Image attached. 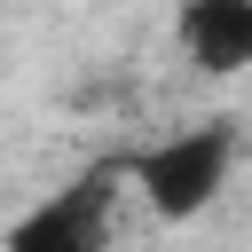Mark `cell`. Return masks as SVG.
Segmentation results:
<instances>
[{
	"instance_id": "obj_2",
	"label": "cell",
	"mask_w": 252,
	"mask_h": 252,
	"mask_svg": "<svg viewBox=\"0 0 252 252\" xmlns=\"http://www.w3.org/2000/svg\"><path fill=\"white\" fill-rule=\"evenodd\" d=\"M118 181H134L126 158H94V165L71 173L63 189H47L32 213H16L8 236H0V252H110V205H118Z\"/></svg>"
},
{
	"instance_id": "obj_1",
	"label": "cell",
	"mask_w": 252,
	"mask_h": 252,
	"mask_svg": "<svg viewBox=\"0 0 252 252\" xmlns=\"http://www.w3.org/2000/svg\"><path fill=\"white\" fill-rule=\"evenodd\" d=\"M228 165H236V134L220 118L213 126H181V134H165V142L126 158V173H134V189H142V205L158 220H197L228 189Z\"/></svg>"
},
{
	"instance_id": "obj_3",
	"label": "cell",
	"mask_w": 252,
	"mask_h": 252,
	"mask_svg": "<svg viewBox=\"0 0 252 252\" xmlns=\"http://www.w3.org/2000/svg\"><path fill=\"white\" fill-rule=\"evenodd\" d=\"M181 47L197 71H252V0H181Z\"/></svg>"
}]
</instances>
